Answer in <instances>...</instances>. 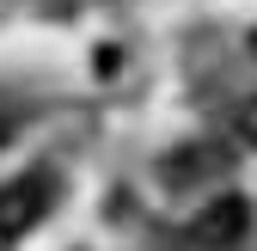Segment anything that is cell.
I'll list each match as a JSON object with an SVG mask.
<instances>
[{"mask_svg":"<svg viewBox=\"0 0 257 251\" xmlns=\"http://www.w3.org/2000/svg\"><path fill=\"white\" fill-rule=\"evenodd\" d=\"M245 233H251V202H245V196H220V202H208L196 221H190V239L208 245V251H227V245H239Z\"/></svg>","mask_w":257,"mask_h":251,"instance_id":"1","label":"cell"},{"mask_svg":"<svg viewBox=\"0 0 257 251\" xmlns=\"http://www.w3.org/2000/svg\"><path fill=\"white\" fill-rule=\"evenodd\" d=\"M43 208H49V184L43 178H19L0 190V239H13L25 233L31 221H43Z\"/></svg>","mask_w":257,"mask_h":251,"instance_id":"2","label":"cell"},{"mask_svg":"<svg viewBox=\"0 0 257 251\" xmlns=\"http://www.w3.org/2000/svg\"><path fill=\"white\" fill-rule=\"evenodd\" d=\"M239 135L257 147V104H245V110H239Z\"/></svg>","mask_w":257,"mask_h":251,"instance_id":"3","label":"cell"},{"mask_svg":"<svg viewBox=\"0 0 257 251\" xmlns=\"http://www.w3.org/2000/svg\"><path fill=\"white\" fill-rule=\"evenodd\" d=\"M7 135H13V129H7V122H0V141H7Z\"/></svg>","mask_w":257,"mask_h":251,"instance_id":"4","label":"cell"},{"mask_svg":"<svg viewBox=\"0 0 257 251\" xmlns=\"http://www.w3.org/2000/svg\"><path fill=\"white\" fill-rule=\"evenodd\" d=\"M251 55H257V37H251Z\"/></svg>","mask_w":257,"mask_h":251,"instance_id":"5","label":"cell"}]
</instances>
